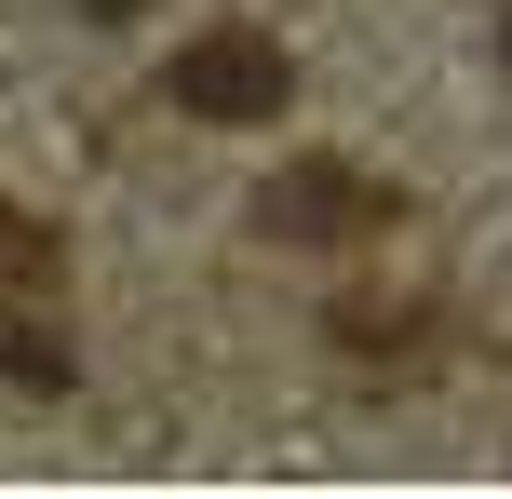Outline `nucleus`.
<instances>
[{
    "mask_svg": "<svg viewBox=\"0 0 512 499\" xmlns=\"http://www.w3.org/2000/svg\"><path fill=\"white\" fill-rule=\"evenodd\" d=\"M0 365H14V378H27V392H54V378H68V351H54V338H41V324H14V338H0Z\"/></svg>",
    "mask_w": 512,
    "mask_h": 499,
    "instance_id": "nucleus-4",
    "label": "nucleus"
},
{
    "mask_svg": "<svg viewBox=\"0 0 512 499\" xmlns=\"http://www.w3.org/2000/svg\"><path fill=\"white\" fill-rule=\"evenodd\" d=\"M499 54H512V14H499Z\"/></svg>",
    "mask_w": 512,
    "mask_h": 499,
    "instance_id": "nucleus-5",
    "label": "nucleus"
},
{
    "mask_svg": "<svg viewBox=\"0 0 512 499\" xmlns=\"http://www.w3.org/2000/svg\"><path fill=\"white\" fill-rule=\"evenodd\" d=\"M0 284H54V230L0 203Z\"/></svg>",
    "mask_w": 512,
    "mask_h": 499,
    "instance_id": "nucleus-3",
    "label": "nucleus"
},
{
    "mask_svg": "<svg viewBox=\"0 0 512 499\" xmlns=\"http://www.w3.org/2000/svg\"><path fill=\"white\" fill-rule=\"evenodd\" d=\"M162 95H176L189 122H270V108L297 95V68H283L270 27H203V41L162 68Z\"/></svg>",
    "mask_w": 512,
    "mask_h": 499,
    "instance_id": "nucleus-1",
    "label": "nucleus"
},
{
    "mask_svg": "<svg viewBox=\"0 0 512 499\" xmlns=\"http://www.w3.org/2000/svg\"><path fill=\"white\" fill-rule=\"evenodd\" d=\"M256 230L270 243H351V230H378V189H364L351 162H283V176L256 189Z\"/></svg>",
    "mask_w": 512,
    "mask_h": 499,
    "instance_id": "nucleus-2",
    "label": "nucleus"
}]
</instances>
